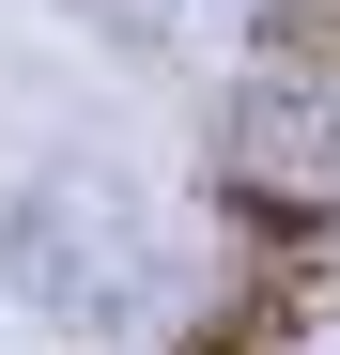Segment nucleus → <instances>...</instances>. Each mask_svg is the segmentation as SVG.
Masks as SVG:
<instances>
[{"label":"nucleus","mask_w":340,"mask_h":355,"mask_svg":"<svg viewBox=\"0 0 340 355\" xmlns=\"http://www.w3.org/2000/svg\"><path fill=\"white\" fill-rule=\"evenodd\" d=\"M232 324H263V340L340 324V263H325V248H263V263H248V293H232Z\"/></svg>","instance_id":"obj_2"},{"label":"nucleus","mask_w":340,"mask_h":355,"mask_svg":"<svg viewBox=\"0 0 340 355\" xmlns=\"http://www.w3.org/2000/svg\"><path fill=\"white\" fill-rule=\"evenodd\" d=\"M186 355H278L263 324H186Z\"/></svg>","instance_id":"obj_4"},{"label":"nucleus","mask_w":340,"mask_h":355,"mask_svg":"<svg viewBox=\"0 0 340 355\" xmlns=\"http://www.w3.org/2000/svg\"><path fill=\"white\" fill-rule=\"evenodd\" d=\"M216 216L248 248H340V186H278V170H216Z\"/></svg>","instance_id":"obj_1"},{"label":"nucleus","mask_w":340,"mask_h":355,"mask_svg":"<svg viewBox=\"0 0 340 355\" xmlns=\"http://www.w3.org/2000/svg\"><path fill=\"white\" fill-rule=\"evenodd\" d=\"M263 78H309V93H340V0H263Z\"/></svg>","instance_id":"obj_3"}]
</instances>
